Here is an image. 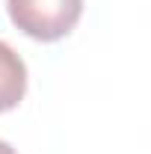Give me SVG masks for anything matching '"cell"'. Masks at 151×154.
<instances>
[{
    "mask_svg": "<svg viewBox=\"0 0 151 154\" xmlns=\"http://www.w3.org/2000/svg\"><path fill=\"white\" fill-rule=\"evenodd\" d=\"M9 18L36 42H59L77 27L83 0H6Z\"/></svg>",
    "mask_w": 151,
    "mask_h": 154,
    "instance_id": "1",
    "label": "cell"
},
{
    "mask_svg": "<svg viewBox=\"0 0 151 154\" xmlns=\"http://www.w3.org/2000/svg\"><path fill=\"white\" fill-rule=\"evenodd\" d=\"M27 95V65L21 54L0 42V113L15 110Z\"/></svg>",
    "mask_w": 151,
    "mask_h": 154,
    "instance_id": "2",
    "label": "cell"
},
{
    "mask_svg": "<svg viewBox=\"0 0 151 154\" xmlns=\"http://www.w3.org/2000/svg\"><path fill=\"white\" fill-rule=\"evenodd\" d=\"M0 154H18V151H15V148L6 142V139H0Z\"/></svg>",
    "mask_w": 151,
    "mask_h": 154,
    "instance_id": "3",
    "label": "cell"
}]
</instances>
